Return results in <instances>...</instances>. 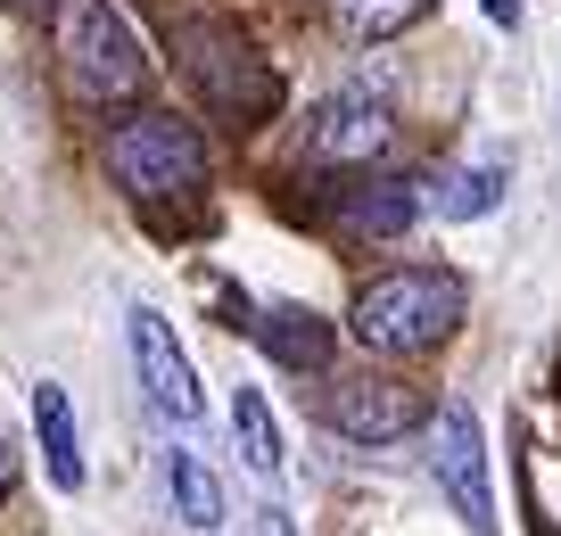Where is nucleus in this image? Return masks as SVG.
I'll return each mask as SVG.
<instances>
[{
	"mask_svg": "<svg viewBox=\"0 0 561 536\" xmlns=\"http://www.w3.org/2000/svg\"><path fill=\"white\" fill-rule=\"evenodd\" d=\"M256 339H264V355L289 364V372H322V364H331V322L306 313V306H273L256 322Z\"/></svg>",
	"mask_w": 561,
	"mask_h": 536,
	"instance_id": "12",
	"label": "nucleus"
},
{
	"mask_svg": "<svg viewBox=\"0 0 561 536\" xmlns=\"http://www.w3.org/2000/svg\"><path fill=\"white\" fill-rule=\"evenodd\" d=\"M174 50H182V67H191V83L207 91V107H215V116H231V124L273 116L280 75H273V67H264V58L240 42V25H224V18L182 25V34H174Z\"/></svg>",
	"mask_w": 561,
	"mask_h": 536,
	"instance_id": "4",
	"label": "nucleus"
},
{
	"mask_svg": "<svg viewBox=\"0 0 561 536\" xmlns=\"http://www.w3.org/2000/svg\"><path fill=\"white\" fill-rule=\"evenodd\" d=\"M100 166H107V182H116V191H133V198H182V191H198V182H207V140H198V124L149 107V116L107 124Z\"/></svg>",
	"mask_w": 561,
	"mask_h": 536,
	"instance_id": "2",
	"label": "nucleus"
},
{
	"mask_svg": "<svg viewBox=\"0 0 561 536\" xmlns=\"http://www.w3.org/2000/svg\"><path fill=\"white\" fill-rule=\"evenodd\" d=\"M430 18V0H331V25L347 42H388V34H404V25H421Z\"/></svg>",
	"mask_w": 561,
	"mask_h": 536,
	"instance_id": "15",
	"label": "nucleus"
},
{
	"mask_svg": "<svg viewBox=\"0 0 561 536\" xmlns=\"http://www.w3.org/2000/svg\"><path fill=\"white\" fill-rule=\"evenodd\" d=\"M430 479L446 487L471 536H495V487H488V437H479V413L471 404H438L430 413Z\"/></svg>",
	"mask_w": 561,
	"mask_h": 536,
	"instance_id": "5",
	"label": "nucleus"
},
{
	"mask_svg": "<svg viewBox=\"0 0 561 536\" xmlns=\"http://www.w3.org/2000/svg\"><path fill=\"white\" fill-rule=\"evenodd\" d=\"M9 479H18V446L0 437V495H9Z\"/></svg>",
	"mask_w": 561,
	"mask_h": 536,
	"instance_id": "17",
	"label": "nucleus"
},
{
	"mask_svg": "<svg viewBox=\"0 0 561 536\" xmlns=\"http://www.w3.org/2000/svg\"><path fill=\"white\" fill-rule=\"evenodd\" d=\"M256 536H298V528H289L280 512H264V520H256Z\"/></svg>",
	"mask_w": 561,
	"mask_h": 536,
	"instance_id": "19",
	"label": "nucleus"
},
{
	"mask_svg": "<svg viewBox=\"0 0 561 536\" xmlns=\"http://www.w3.org/2000/svg\"><path fill=\"white\" fill-rule=\"evenodd\" d=\"M322 421H331L339 437H355V446H397V437H413L421 421H430V397L404 388V380L364 372V380H339L331 397H322Z\"/></svg>",
	"mask_w": 561,
	"mask_h": 536,
	"instance_id": "7",
	"label": "nucleus"
},
{
	"mask_svg": "<svg viewBox=\"0 0 561 536\" xmlns=\"http://www.w3.org/2000/svg\"><path fill=\"white\" fill-rule=\"evenodd\" d=\"M34 437H42V463H50V487H58V495H75V487H83V446H75L67 388H50V380L34 388Z\"/></svg>",
	"mask_w": 561,
	"mask_h": 536,
	"instance_id": "11",
	"label": "nucleus"
},
{
	"mask_svg": "<svg viewBox=\"0 0 561 536\" xmlns=\"http://www.w3.org/2000/svg\"><path fill=\"white\" fill-rule=\"evenodd\" d=\"M231 430H240V463L256 470V479H280V421H273V404H264V388H240L231 397Z\"/></svg>",
	"mask_w": 561,
	"mask_h": 536,
	"instance_id": "13",
	"label": "nucleus"
},
{
	"mask_svg": "<svg viewBox=\"0 0 561 536\" xmlns=\"http://www.w3.org/2000/svg\"><path fill=\"white\" fill-rule=\"evenodd\" d=\"M133 372H140V404H149L165 430H198L207 388H198L191 355L174 346V322H165L158 306H133Z\"/></svg>",
	"mask_w": 561,
	"mask_h": 536,
	"instance_id": "6",
	"label": "nucleus"
},
{
	"mask_svg": "<svg viewBox=\"0 0 561 536\" xmlns=\"http://www.w3.org/2000/svg\"><path fill=\"white\" fill-rule=\"evenodd\" d=\"M421 207H430V198H421L413 182H364V191L339 207V224H347L355 240H404V231L421 224Z\"/></svg>",
	"mask_w": 561,
	"mask_h": 536,
	"instance_id": "9",
	"label": "nucleus"
},
{
	"mask_svg": "<svg viewBox=\"0 0 561 536\" xmlns=\"http://www.w3.org/2000/svg\"><path fill=\"white\" fill-rule=\"evenodd\" d=\"M504 182H512V173L488 157V166H462V173H446L430 207H438L446 224H479V215H495V207H504Z\"/></svg>",
	"mask_w": 561,
	"mask_h": 536,
	"instance_id": "14",
	"label": "nucleus"
},
{
	"mask_svg": "<svg viewBox=\"0 0 561 536\" xmlns=\"http://www.w3.org/2000/svg\"><path fill=\"white\" fill-rule=\"evenodd\" d=\"M388 140H397V116H388L380 91H339V100L314 107V133H306V149H314L322 166H364V157H380Z\"/></svg>",
	"mask_w": 561,
	"mask_h": 536,
	"instance_id": "8",
	"label": "nucleus"
},
{
	"mask_svg": "<svg viewBox=\"0 0 561 536\" xmlns=\"http://www.w3.org/2000/svg\"><path fill=\"white\" fill-rule=\"evenodd\" d=\"M488 18L504 25V34H512V25H520V0H488Z\"/></svg>",
	"mask_w": 561,
	"mask_h": 536,
	"instance_id": "16",
	"label": "nucleus"
},
{
	"mask_svg": "<svg viewBox=\"0 0 561 536\" xmlns=\"http://www.w3.org/2000/svg\"><path fill=\"white\" fill-rule=\"evenodd\" d=\"M0 9H18V18H50L58 0H0Z\"/></svg>",
	"mask_w": 561,
	"mask_h": 536,
	"instance_id": "18",
	"label": "nucleus"
},
{
	"mask_svg": "<svg viewBox=\"0 0 561 536\" xmlns=\"http://www.w3.org/2000/svg\"><path fill=\"white\" fill-rule=\"evenodd\" d=\"M58 42H67V83L83 100H133L149 83V50L107 0H58Z\"/></svg>",
	"mask_w": 561,
	"mask_h": 536,
	"instance_id": "3",
	"label": "nucleus"
},
{
	"mask_svg": "<svg viewBox=\"0 0 561 536\" xmlns=\"http://www.w3.org/2000/svg\"><path fill=\"white\" fill-rule=\"evenodd\" d=\"M455 322H462V281L438 273V264L380 273L347 313L355 346H371V355H430V346L455 339Z\"/></svg>",
	"mask_w": 561,
	"mask_h": 536,
	"instance_id": "1",
	"label": "nucleus"
},
{
	"mask_svg": "<svg viewBox=\"0 0 561 536\" xmlns=\"http://www.w3.org/2000/svg\"><path fill=\"white\" fill-rule=\"evenodd\" d=\"M165 487H174V512H182V528L215 536V528L231 520V495H224V479L207 470V454L174 446V454H165Z\"/></svg>",
	"mask_w": 561,
	"mask_h": 536,
	"instance_id": "10",
	"label": "nucleus"
}]
</instances>
